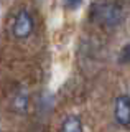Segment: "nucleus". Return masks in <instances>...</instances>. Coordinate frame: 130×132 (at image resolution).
I'll return each instance as SVG.
<instances>
[{
  "instance_id": "obj_1",
  "label": "nucleus",
  "mask_w": 130,
  "mask_h": 132,
  "mask_svg": "<svg viewBox=\"0 0 130 132\" xmlns=\"http://www.w3.org/2000/svg\"><path fill=\"white\" fill-rule=\"evenodd\" d=\"M124 8L122 3L114 2H100L92 5V18L104 27H117L124 20Z\"/></svg>"
},
{
  "instance_id": "obj_2",
  "label": "nucleus",
  "mask_w": 130,
  "mask_h": 132,
  "mask_svg": "<svg viewBox=\"0 0 130 132\" xmlns=\"http://www.w3.org/2000/svg\"><path fill=\"white\" fill-rule=\"evenodd\" d=\"M12 30H13L15 38H20V40L28 38L35 30V20H33L30 12L28 10H18V13L13 18Z\"/></svg>"
},
{
  "instance_id": "obj_3",
  "label": "nucleus",
  "mask_w": 130,
  "mask_h": 132,
  "mask_svg": "<svg viewBox=\"0 0 130 132\" xmlns=\"http://www.w3.org/2000/svg\"><path fill=\"white\" fill-rule=\"evenodd\" d=\"M114 119L122 127H130V96L120 94L114 102Z\"/></svg>"
},
{
  "instance_id": "obj_4",
  "label": "nucleus",
  "mask_w": 130,
  "mask_h": 132,
  "mask_svg": "<svg viewBox=\"0 0 130 132\" xmlns=\"http://www.w3.org/2000/svg\"><path fill=\"white\" fill-rule=\"evenodd\" d=\"M61 132H84V126L79 116H68L61 124Z\"/></svg>"
},
{
  "instance_id": "obj_5",
  "label": "nucleus",
  "mask_w": 130,
  "mask_h": 132,
  "mask_svg": "<svg viewBox=\"0 0 130 132\" xmlns=\"http://www.w3.org/2000/svg\"><path fill=\"white\" fill-rule=\"evenodd\" d=\"M119 61H120L122 64H127V63H130V43H127L124 48L120 50Z\"/></svg>"
},
{
  "instance_id": "obj_6",
  "label": "nucleus",
  "mask_w": 130,
  "mask_h": 132,
  "mask_svg": "<svg viewBox=\"0 0 130 132\" xmlns=\"http://www.w3.org/2000/svg\"><path fill=\"white\" fill-rule=\"evenodd\" d=\"M64 5H66V7H72V8H78L81 5V2H66Z\"/></svg>"
}]
</instances>
